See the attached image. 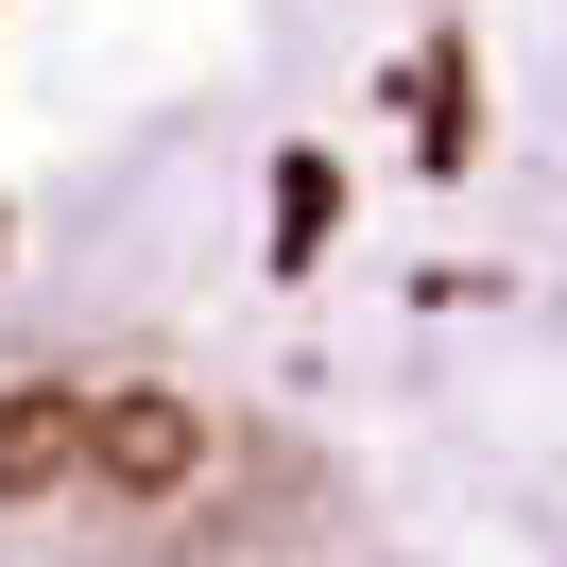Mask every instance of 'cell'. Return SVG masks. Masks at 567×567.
Wrapping results in <instances>:
<instances>
[{"label":"cell","instance_id":"6da1fadb","mask_svg":"<svg viewBox=\"0 0 567 567\" xmlns=\"http://www.w3.org/2000/svg\"><path fill=\"white\" fill-rule=\"evenodd\" d=\"M86 482L104 498H189L207 482V413H189V395H104V413H86Z\"/></svg>","mask_w":567,"mask_h":567},{"label":"cell","instance_id":"7a4b0ae2","mask_svg":"<svg viewBox=\"0 0 567 567\" xmlns=\"http://www.w3.org/2000/svg\"><path fill=\"white\" fill-rule=\"evenodd\" d=\"M86 413H104L86 379H18V395H0V516L86 482Z\"/></svg>","mask_w":567,"mask_h":567},{"label":"cell","instance_id":"3957f363","mask_svg":"<svg viewBox=\"0 0 567 567\" xmlns=\"http://www.w3.org/2000/svg\"><path fill=\"white\" fill-rule=\"evenodd\" d=\"M327 224H344V173H327V155H276V276H310Z\"/></svg>","mask_w":567,"mask_h":567},{"label":"cell","instance_id":"277c9868","mask_svg":"<svg viewBox=\"0 0 567 567\" xmlns=\"http://www.w3.org/2000/svg\"><path fill=\"white\" fill-rule=\"evenodd\" d=\"M413 155L464 173V35H430V70H413Z\"/></svg>","mask_w":567,"mask_h":567}]
</instances>
